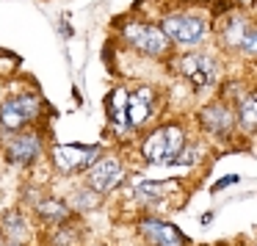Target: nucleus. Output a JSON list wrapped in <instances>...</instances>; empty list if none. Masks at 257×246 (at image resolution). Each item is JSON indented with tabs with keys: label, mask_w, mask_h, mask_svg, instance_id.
<instances>
[{
	"label": "nucleus",
	"mask_w": 257,
	"mask_h": 246,
	"mask_svg": "<svg viewBox=\"0 0 257 246\" xmlns=\"http://www.w3.org/2000/svg\"><path fill=\"white\" fill-rule=\"evenodd\" d=\"M185 147V133L180 125H166V128L155 130L152 136H147L141 155L147 163H180L183 161Z\"/></svg>",
	"instance_id": "nucleus-1"
},
{
	"label": "nucleus",
	"mask_w": 257,
	"mask_h": 246,
	"mask_svg": "<svg viewBox=\"0 0 257 246\" xmlns=\"http://www.w3.org/2000/svg\"><path fill=\"white\" fill-rule=\"evenodd\" d=\"M100 158V147L94 144H58L53 150V163L61 174H75V172H83L89 169L91 163Z\"/></svg>",
	"instance_id": "nucleus-2"
},
{
	"label": "nucleus",
	"mask_w": 257,
	"mask_h": 246,
	"mask_svg": "<svg viewBox=\"0 0 257 246\" xmlns=\"http://www.w3.org/2000/svg\"><path fill=\"white\" fill-rule=\"evenodd\" d=\"M39 113V100L31 94L25 97H12L0 105V130L3 133H14V130H23L31 119Z\"/></svg>",
	"instance_id": "nucleus-3"
},
{
	"label": "nucleus",
	"mask_w": 257,
	"mask_h": 246,
	"mask_svg": "<svg viewBox=\"0 0 257 246\" xmlns=\"http://www.w3.org/2000/svg\"><path fill=\"white\" fill-rule=\"evenodd\" d=\"M122 34H124V39H127L136 50L147 53V56H163V53H166V47H169L166 34H163L161 28H155V25L130 23V25H124Z\"/></svg>",
	"instance_id": "nucleus-4"
},
{
	"label": "nucleus",
	"mask_w": 257,
	"mask_h": 246,
	"mask_svg": "<svg viewBox=\"0 0 257 246\" xmlns=\"http://www.w3.org/2000/svg\"><path fill=\"white\" fill-rule=\"evenodd\" d=\"M180 72H183L194 86L207 89V86H213L218 78V64H216V58L207 56V53H188V56H183V61H180Z\"/></svg>",
	"instance_id": "nucleus-5"
},
{
	"label": "nucleus",
	"mask_w": 257,
	"mask_h": 246,
	"mask_svg": "<svg viewBox=\"0 0 257 246\" xmlns=\"http://www.w3.org/2000/svg\"><path fill=\"white\" fill-rule=\"evenodd\" d=\"M205 20L188 17V14H177V17H166L163 23V34L166 39H174L177 45H199L205 39Z\"/></svg>",
	"instance_id": "nucleus-6"
},
{
	"label": "nucleus",
	"mask_w": 257,
	"mask_h": 246,
	"mask_svg": "<svg viewBox=\"0 0 257 246\" xmlns=\"http://www.w3.org/2000/svg\"><path fill=\"white\" fill-rule=\"evenodd\" d=\"M124 180V166L116 158H100L89 166V185L97 194H108Z\"/></svg>",
	"instance_id": "nucleus-7"
},
{
	"label": "nucleus",
	"mask_w": 257,
	"mask_h": 246,
	"mask_svg": "<svg viewBox=\"0 0 257 246\" xmlns=\"http://www.w3.org/2000/svg\"><path fill=\"white\" fill-rule=\"evenodd\" d=\"M141 235H144V240L150 246H185L188 243L183 229L174 227V224L161 221V218H144L141 221Z\"/></svg>",
	"instance_id": "nucleus-8"
},
{
	"label": "nucleus",
	"mask_w": 257,
	"mask_h": 246,
	"mask_svg": "<svg viewBox=\"0 0 257 246\" xmlns=\"http://www.w3.org/2000/svg\"><path fill=\"white\" fill-rule=\"evenodd\" d=\"M39 150H42L39 136H34V133H23V136H17V139L9 141L6 155H9V161L17 163V166H28V163H34V161H36Z\"/></svg>",
	"instance_id": "nucleus-9"
},
{
	"label": "nucleus",
	"mask_w": 257,
	"mask_h": 246,
	"mask_svg": "<svg viewBox=\"0 0 257 246\" xmlns=\"http://www.w3.org/2000/svg\"><path fill=\"white\" fill-rule=\"evenodd\" d=\"M152 91L150 89H136L127 94V130H136L150 119L152 113Z\"/></svg>",
	"instance_id": "nucleus-10"
},
{
	"label": "nucleus",
	"mask_w": 257,
	"mask_h": 246,
	"mask_svg": "<svg viewBox=\"0 0 257 246\" xmlns=\"http://www.w3.org/2000/svg\"><path fill=\"white\" fill-rule=\"evenodd\" d=\"M199 119H202V128L213 136H227L229 128H232V111L224 102H213V105L202 108Z\"/></svg>",
	"instance_id": "nucleus-11"
},
{
	"label": "nucleus",
	"mask_w": 257,
	"mask_h": 246,
	"mask_svg": "<svg viewBox=\"0 0 257 246\" xmlns=\"http://www.w3.org/2000/svg\"><path fill=\"white\" fill-rule=\"evenodd\" d=\"M180 185L172 183V180H163V183H141L136 188V199L139 202H161L163 196L169 194H177Z\"/></svg>",
	"instance_id": "nucleus-12"
},
{
	"label": "nucleus",
	"mask_w": 257,
	"mask_h": 246,
	"mask_svg": "<svg viewBox=\"0 0 257 246\" xmlns=\"http://www.w3.org/2000/svg\"><path fill=\"white\" fill-rule=\"evenodd\" d=\"M127 89H116L108 97V116L119 130H127Z\"/></svg>",
	"instance_id": "nucleus-13"
},
{
	"label": "nucleus",
	"mask_w": 257,
	"mask_h": 246,
	"mask_svg": "<svg viewBox=\"0 0 257 246\" xmlns=\"http://www.w3.org/2000/svg\"><path fill=\"white\" fill-rule=\"evenodd\" d=\"M39 216L45 218V221H67L69 218V207L64 205L61 199H45L39 202Z\"/></svg>",
	"instance_id": "nucleus-14"
},
{
	"label": "nucleus",
	"mask_w": 257,
	"mask_h": 246,
	"mask_svg": "<svg viewBox=\"0 0 257 246\" xmlns=\"http://www.w3.org/2000/svg\"><path fill=\"white\" fill-rule=\"evenodd\" d=\"M238 119L243 128H257V91L246 94L238 105Z\"/></svg>",
	"instance_id": "nucleus-15"
},
{
	"label": "nucleus",
	"mask_w": 257,
	"mask_h": 246,
	"mask_svg": "<svg viewBox=\"0 0 257 246\" xmlns=\"http://www.w3.org/2000/svg\"><path fill=\"white\" fill-rule=\"evenodd\" d=\"M3 232L12 238V243H20V240L25 238V218H23V213H9V216L3 218Z\"/></svg>",
	"instance_id": "nucleus-16"
},
{
	"label": "nucleus",
	"mask_w": 257,
	"mask_h": 246,
	"mask_svg": "<svg viewBox=\"0 0 257 246\" xmlns=\"http://www.w3.org/2000/svg\"><path fill=\"white\" fill-rule=\"evenodd\" d=\"M243 39H246V20L235 17L227 28V42L229 45H243Z\"/></svg>",
	"instance_id": "nucleus-17"
},
{
	"label": "nucleus",
	"mask_w": 257,
	"mask_h": 246,
	"mask_svg": "<svg viewBox=\"0 0 257 246\" xmlns=\"http://www.w3.org/2000/svg\"><path fill=\"white\" fill-rule=\"evenodd\" d=\"M243 53H249V56H257V31H251V34H246L243 39Z\"/></svg>",
	"instance_id": "nucleus-18"
},
{
	"label": "nucleus",
	"mask_w": 257,
	"mask_h": 246,
	"mask_svg": "<svg viewBox=\"0 0 257 246\" xmlns=\"http://www.w3.org/2000/svg\"><path fill=\"white\" fill-rule=\"evenodd\" d=\"M232 183H238V177H224V180H218V183H216V191H221L224 185H232Z\"/></svg>",
	"instance_id": "nucleus-19"
},
{
	"label": "nucleus",
	"mask_w": 257,
	"mask_h": 246,
	"mask_svg": "<svg viewBox=\"0 0 257 246\" xmlns=\"http://www.w3.org/2000/svg\"><path fill=\"white\" fill-rule=\"evenodd\" d=\"M14 246H20V243H14Z\"/></svg>",
	"instance_id": "nucleus-20"
}]
</instances>
